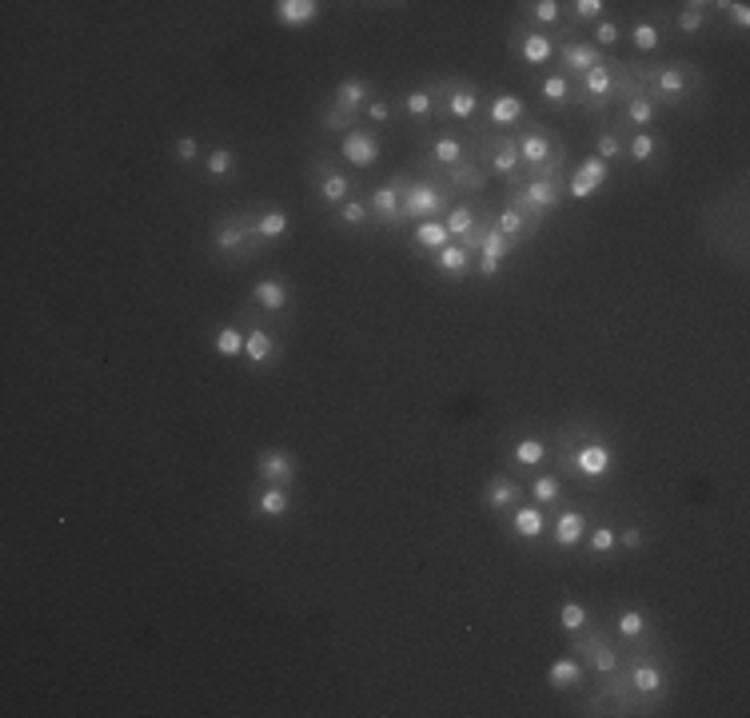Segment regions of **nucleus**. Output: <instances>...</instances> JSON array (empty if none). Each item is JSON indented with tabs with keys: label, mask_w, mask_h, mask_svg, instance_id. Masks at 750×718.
<instances>
[{
	"label": "nucleus",
	"mask_w": 750,
	"mask_h": 718,
	"mask_svg": "<svg viewBox=\"0 0 750 718\" xmlns=\"http://www.w3.org/2000/svg\"><path fill=\"white\" fill-rule=\"evenodd\" d=\"M511 256V244L491 228V220H487V228H483V240H479V252H475V276L479 280H491V276H499L503 272V260Z\"/></svg>",
	"instance_id": "b1692460"
},
{
	"label": "nucleus",
	"mask_w": 750,
	"mask_h": 718,
	"mask_svg": "<svg viewBox=\"0 0 750 718\" xmlns=\"http://www.w3.org/2000/svg\"><path fill=\"white\" fill-rule=\"evenodd\" d=\"M403 184H407V172H395L391 180H383L375 192H368V208H372V220L379 228L395 232L403 228Z\"/></svg>",
	"instance_id": "2eb2a0df"
},
{
	"label": "nucleus",
	"mask_w": 750,
	"mask_h": 718,
	"mask_svg": "<svg viewBox=\"0 0 750 718\" xmlns=\"http://www.w3.org/2000/svg\"><path fill=\"white\" fill-rule=\"evenodd\" d=\"M631 76L639 80V88L655 100V108H679L687 104L699 88H703V68L691 60H663V64H647V60H627Z\"/></svg>",
	"instance_id": "f257e3e1"
},
{
	"label": "nucleus",
	"mask_w": 750,
	"mask_h": 718,
	"mask_svg": "<svg viewBox=\"0 0 750 718\" xmlns=\"http://www.w3.org/2000/svg\"><path fill=\"white\" fill-rule=\"evenodd\" d=\"M623 675H627L631 691H635L643 703H651V707L659 711V703L667 699V667L659 663V655L639 651L635 659H627V663H623Z\"/></svg>",
	"instance_id": "9d476101"
},
{
	"label": "nucleus",
	"mask_w": 750,
	"mask_h": 718,
	"mask_svg": "<svg viewBox=\"0 0 750 718\" xmlns=\"http://www.w3.org/2000/svg\"><path fill=\"white\" fill-rule=\"evenodd\" d=\"M491 228H495V232H499V236H503L511 248L527 244V240L539 232V228H535V224H531V220H527V216H523L515 204H503V208L491 216Z\"/></svg>",
	"instance_id": "cd10ccee"
},
{
	"label": "nucleus",
	"mask_w": 750,
	"mask_h": 718,
	"mask_svg": "<svg viewBox=\"0 0 750 718\" xmlns=\"http://www.w3.org/2000/svg\"><path fill=\"white\" fill-rule=\"evenodd\" d=\"M336 160L340 156H332V152H320L312 164H308V184H312V192H316V200L324 204V208H340L344 200H352L356 196V184L336 168Z\"/></svg>",
	"instance_id": "6e6552de"
},
{
	"label": "nucleus",
	"mask_w": 750,
	"mask_h": 718,
	"mask_svg": "<svg viewBox=\"0 0 750 718\" xmlns=\"http://www.w3.org/2000/svg\"><path fill=\"white\" fill-rule=\"evenodd\" d=\"M563 8H571V28H579V24H599L607 12H611V4L607 0H571V4H563Z\"/></svg>",
	"instance_id": "3c124183"
},
{
	"label": "nucleus",
	"mask_w": 750,
	"mask_h": 718,
	"mask_svg": "<svg viewBox=\"0 0 750 718\" xmlns=\"http://www.w3.org/2000/svg\"><path fill=\"white\" fill-rule=\"evenodd\" d=\"M571 655L595 675V679H607V675H615L619 667H623V655H619V647H611L607 643V635H603V627H583L579 635H575V643H571Z\"/></svg>",
	"instance_id": "1a4fd4ad"
},
{
	"label": "nucleus",
	"mask_w": 750,
	"mask_h": 718,
	"mask_svg": "<svg viewBox=\"0 0 750 718\" xmlns=\"http://www.w3.org/2000/svg\"><path fill=\"white\" fill-rule=\"evenodd\" d=\"M427 264H431V268H435L443 280L459 284V280H467V276L475 272V252H471L467 244L451 240V244H443L439 252H431V256H427Z\"/></svg>",
	"instance_id": "6ab92c4d"
},
{
	"label": "nucleus",
	"mask_w": 750,
	"mask_h": 718,
	"mask_svg": "<svg viewBox=\"0 0 750 718\" xmlns=\"http://www.w3.org/2000/svg\"><path fill=\"white\" fill-rule=\"evenodd\" d=\"M523 491H527L531 503H539V507H559V503H563V475H555V471H535Z\"/></svg>",
	"instance_id": "c9c22d12"
},
{
	"label": "nucleus",
	"mask_w": 750,
	"mask_h": 718,
	"mask_svg": "<svg viewBox=\"0 0 750 718\" xmlns=\"http://www.w3.org/2000/svg\"><path fill=\"white\" fill-rule=\"evenodd\" d=\"M707 20H711V4H707V0H687V4H679V12H675V28H679L683 36H699V32L707 28Z\"/></svg>",
	"instance_id": "a19ab883"
},
{
	"label": "nucleus",
	"mask_w": 750,
	"mask_h": 718,
	"mask_svg": "<svg viewBox=\"0 0 750 718\" xmlns=\"http://www.w3.org/2000/svg\"><path fill=\"white\" fill-rule=\"evenodd\" d=\"M659 116H663V112L655 108V100H651L643 88L631 92V96L619 104V128H623V132H651Z\"/></svg>",
	"instance_id": "5701e85b"
},
{
	"label": "nucleus",
	"mask_w": 750,
	"mask_h": 718,
	"mask_svg": "<svg viewBox=\"0 0 750 718\" xmlns=\"http://www.w3.org/2000/svg\"><path fill=\"white\" fill-rule=\"evenodd\" d=\"M256 511L264 519H288V511H292V487H264L256 495Z\"/></svg>",
	"instance_id": "37998d69"
},
{
	"label": "nucleus",
	"mask_w": 750,
	"mask_h": 718,
	"mask_svg": "<svg viewBox=\"0 0 750 718\" xmlns=\"http://www.w3.org/2000/svg\"><path fill=\"white\" fill-rule=\"evenodd\" d=\"M467 156H471V144H467V140H463L459 132H431L423 164H431L435 172H447V168L463 164Z\"/></svg>",
	"instance_id": "a211bd4d"
},
{
	"label": "nucleus",
	"mask_w": 750,
	"mask_h": 718,
	"mask_svg": "<svg viewBox=\"0 0 750 718\" xmlns=\"http://www.w3.org/2000/svg\"><path fill=\"white\" fill-rule=\"evenodd\" d=\"M372 80L368 76H344L336 88H332V104L336 108H344V112H352V116H360L368 104H372Z\"/></svg>",
	"instance_id": "c85d7f7f"
},
{
	"label": "nucleus",
	"mask_w": 750,
	"mask_h": 718,
	"mask_svg": "<svg viewBox=\"0 0 750 718\" xmlns=\"http://www.w3.org/2000/svg\"><path fill=\"white\" fill-rule=\"evenodd\" d=\"M539 96H543V104L563 108V104H571V80H567L563 72H551V76L539 84Z\"/></svg>",
	"instance_id": "864d4df0"
},
{
	"label": "nucleus",
	"mask_w": 750,
	"mask_h": 718,
	"mask_svg": "<svg viewBox=\"0 0 750 718\" xmlns=\"http://www.w3.org/2000/svg\"><path fill=\"white\" fill-rule=\"evenodd\" d=\"M643 543H647V539H643L639 527H623V531H619V547H623V551H639Z\"/></svg>",
	"instance_id": "680f3d73"
},
{
	"label": "nucleus",
	"mask_w": 750,
	"mask_h": 718,
	"mask_svg": "<svg viewBox=\"0 0 750 718\" xmlns=\"http://www.w3.org/2000/svg\"><path fill=\"white\" fill-rule=\"evenodd\" d=\"M172 156H176V164H184V168L196 164V160H200V144H196V136H192V132L176 136V140H172Z\"/></svg>",
	"instance_id": "bf43d9fd"
},
{
	"label": "nucleus",
	"mask_w": 750,
	"mask_h": 718,
	"mask_svg": "<svg viewBox=\"0 0 750 718\" xmlns=\"http://www.w3.org/2000/svg\"><path fill=\"white\" fill-rule=\"evenodd\" d=\"M244 359H248V367H272L276 359H280V344L272 340V332L264 328V324H248V340H244Z\"/></svg>",
	"instance_id": "c756f323"
},
{
	"label": "nucleus",
	"mask_w": 750,
	"mask_h": 718,
	"mask_svg": "<svg viewBox=\"0 0 750 718\" xmlns=\"http://www.w3.org/2000/svg\"><path fill=\"white\" fill-rule=\"evenodd\" d=\"M515 148H519V176L507 180V188H515L527 176H563V168H567V148L559 144L555 128H547V124H527L515 136Z\"/></svg>",
	"instance_id": "7ed1b4c3"
},
{
	"label": "nucleus",
	"mask_w": 750,
	"mask_h": 718,
	"mask_svg": "<svg viewBox=\"0 0 750 718\" xmlns=\"http://www.w3.org/2000/svg\"><path fill=\"white\" fill-rule=\"evenodd\" d=\"M563 463L579 475V479H587V483H599V479H607L611 475V467H615V451H611V443H603V439H595V435H587V439H563Z\"/></svg>",
	"instance_id": "0eeeda50"
},
{
	"label": "nucleus",
	"mask_w": 750,
	"mask_h": 718,
	"mask_svg": "<svg viewBox=\"0 0 750 718\" xmlns=\"http://www.w3.org/2000/svg\"><path fill=\"white\" fill-rule=\"evenodd\" d=\"M587 547H591V555H615V547H619V531H615L611 523H599V527L587 531Z\"/></svg>",
	"instance_id": "6e6d98bb"
},
{
	"label": "nucleus",
	"mask_w": 750,
	"mask_h": 718,
	"mask_svg": "<svg viewBox=\"0 0 750 718\" xmlns=\"http://www.w3.org/2000/svg\"><path fill=\"white\" fill-rule=\"evenodd\" d=\"M655 156H659V136H655V132H631V136H627V160L651 164Z\"/></svg>",
	"instance_id": "603ef678"
},
{
	"label": "nucleus",
	"mask_w": 750,
	"mask_h": 718,
	"mask_svg": "<svg viewBox=\"0 0 750 718\" xmlns=\"http://www.w3.org/2000/svg\"><path fill=\"white\" fill-rule=\"evenodd\" d=\"M248 300H252L260 312H268V316H284V312L292 308V288H288V280H280V276H264V280L252 284Z\"/></svg>",
	"instance_id": "393cba45"
},
{
	"label": "nucleus",
	"mask_w": 750,
	"mask_h": 718,
	"mask_svg": "<svg viewBox=\"0 0 750 718\" xmlns=\"http://www.w3.org/2000/svg\"><path fill=\"white\" fill-rule=\"evenodd\" d=\"M435 108H439V80H427V84H419V88L403 92V100H399V112H403V116H411L415 124L435 120Z\"/></svg>",
	"instance_id": "bb28decb"
},
{
	"label": "nucleus",
	"mask_w": 750,
	"mask_h": 718,
	"mask_svg": "<svg viewBox=\"0 0 750 718\" xmlns=\"http://www.w3.org/2000/svg\"><path fill=\"white\" fill-rule=\"evenodd\" d=\"M244 340H248V332H244L240 324H224V328L212 336V348H216L220 359H240L244 356Z\"/></svg>",
	"instance_id": "49530a36"
},
{
	"label": "nucleus",
	"mask_w": 750,
	"mask_h": 718,
	"mask_svg": "<svg viewBox=\"0 0 750 718\" xmlns=\"http://www.w3.org/2000/svg\"><path fill=\"white\" fill-rule=\"evenodd\" d=\"M320 12H324L320 0H276L272 4L276 24H284V28H308L320 20Z\"/></svg>",
	"instance_id": "7c9ffc66"
},
{
	"label": "nucleus",
	"mask_w": 750,
	"mask_h": 718,
	"mask_svg": "<svg viewBox=\"0 0 750 718\" xmlns=\"http://www.w3.org/2000/svg\"><path fill=\"white\" fill-rule=\"evenodd\" d=\"M391 112H395V104H391L387 96H372V104L364 108V116H368L372 124H387V120H391Z\"/></svg>",
	"instance_id": "052dcab7"
},
{
	"label": "nucleus",
	"mask_w": 750,
	"mask_h": 718,
	"mask_svg": "<svg viewBox=\"0 0 750 718\" xmlns=\"http://www.w3.org/2000/svg\"><path fill=\"white\" fill-rule=\"evenodd\" d=\"M723 16V20H731L739 32H747L750 28V4L747 0H719V4H711V16Z\"/></svg>",
	"instance_id": "4d7b16f0"
},
{
	"label": "nucleus",
	"mask_w": 750,
	"mask_h": 718,
	"mask_svg": "<svg viewBox=\"0 0 750 718\" xmlns=\"http://www.w3.org/2000/svg\"><path fill=\"white\" fill-rule=\"evenodd\" d=\"M615 635L623 643H643L647 639V611L643 607H623L615 615Z\"/></svg>",
	"instance_id": "c03bdc74"
},
{
	"label": "nucleus",
	"mask_w": 750,
	"mask_h": 718,
	"mask_svg": "<svg viewBox=\"0 0 750 718\" xmlns=\"http://www.w3.org/2000/svg\"><path fill=\"white\" fill-rule=\"evenodd\" d=\"M379 152H383V144H379V136L372 128H352L348 136H340V152L336 156L344 164H352V168H372L379 160Z\"/></svg>",
	"instance_id": "412c9836"
},
{
	"label": "nucleus",
	"mask_w": 750,
	"mask_h": 718,
	"mask_svg": "<svg viewBox=\"0 0 750 718\" xmlns=\"http://www.w3.org/2000/svg\"><path fill=\"white\" fill-rule=\"evenodd\" d=\"M571 172H575V176H583L587 184L603 188V184H607V176H611V164H603V160L591 152V156H583V160H579V168H571Z\"/></svg>",
	"instance_id": "13d9d810"
},
{
	"label": "nucleus",
	"mask_w": 750,
	"mask_h": 718,
	"mask_svg": "<svg viewBox=\"0 0 750 718\" xmlns=\"http://www.w3.org/2000/svg\"><path fill=\"white\" fill-rule=\"evenodd\" d=\"M627 136H631V132H623L619 124L603 128V132L595 136V156H599L603 164H619V160H627Z\"/></svg>",
	"instance_id": "58836bf2"
},
{
	"label": "nucleus",
	"mask_w": 750,
	"mask_h": 718,
	"mask_svg": "<svg viewBox=\"0 0 750 718\" xmlns=\"http://www.w3.org/2000/svg\"><path fill=\"white\" fill-rule=\"evenodd\" d=\"M603 56H607V52H599V48H595L587 36H579V28H571V24H567V32L559 36V72H563L571 84H575L583 72H591Z\"/></svg>",
	"instance_id": "4468645a"
},
{
	"label": "nucleus",
	"mask_w": 750,
	"mask_h": 718,
	"mask_svg": "<svg viewBox=\"0 0 750 718\" xmlns=\"http://www.w3.org/2000/svg\"><path fill=\"white\" fill-rule=\"evenodd\" d=\"M563 200H567V176H527L515 188H507V204H515L535 228H543Z\"/></svg>",
	"instance_id": "39448f33"
},
{
	"label": "nucleus",
	"mask_w": 750,
	"mask_h": 718,
	"mask_svg": "<svg viewBox=\"0 0 750 718\" xmlns=\"http://www.w3.org/2000/svg\"><path fill=\"white\" fill-rule=\"evenodd\" d=\"M519 20H527L531 28H543V32H551V28H563V20H567V12H563V0H527V4H519Z\"/></svg>",
	"instance_id": "473e14b6"
},
{
	"label": "nucleus",
	"mask_w": 750,
	"mask_h": 718,
	"mask_svg": "<svg viewBox=\"0 0 750 718\" xmlns=\"http://www.w3.org/2000/svg\"><path fill=\"white\" fill-rule=\"evenodd\" d=\"M547 507H539V503H515L511 507V535L515 539H527V543H539L543 535H547Z\"/></svg>",
	"instance_id": "a878e982"
},
{
	"label": "nucleus",
	"mask_w": 750,
	"mask_h": 718,
	"mask_svg": "<svg viewBox=\"0 0 750 718\" xmlns=\"http://www.w3.org/2000/svg\"><path fill=\"white\" fill-rule=\"evenodd\" d=\"M268 244L256 236L252 228V212H232V216H220L212 224V252L232 260V264H244V260H256Z\"/></svg>",
	"instance_id": "423d86ee"
},
{
	"label": "nucleus",
	"mask_w": 750,
	"mask_h": 718,
	"mask_svg": "<svg viewBox=\"0 0 750 718\" xmlns=\"http://www.w3.org/2000/svg\"><path fill=\"white\" fill-rule=\"evenodd\" d=\"M623 40V20H615V16H603L599 24H595V36H591V44L599 48V52H611L615 44Z\"/></svg>",
	"instance_id": "5fc2aeb1"
},
{
	"label": "nucleus",
	"mask_w": 750,
	"mask_h": 718,
	"mask_svg": "<svg viewBox=\"0 0 750 718\" xmlns=\"http://www.w3.org/2000/svg\"><path fill=\"white\" fill-rule=\"evenodd\" d=\"M443 176V184L455 192V196H479L487 184H491V172L475 160V152L463 160V164H455V168H447V172H439Z\"/></svg>",
	"instance_id": "4be33fe9"
},
{
	"label": "nucleus",
	"mask_w": 750,
	"mask_h": 718,
	"mask_svg": "<svg viewBox=\"0 0 750 718\" xmlns=\"http://www.w3.org/2000/svg\"><path fill=\"white\" fill-rule=\"evenodd\" d=\"M320 128L328 132V136H348L352 128H360V116H352V112H344V108H336L332 100L320 108Z\"/></svg>",
	"instance_id": "de8ad7c7"
},
{
	"label": "nucleus",
	"mask_w": 750,
	"mask_h": 718,
	"mask_svg": "<svg viewBox=\"0 0 750 718\" xmlns=\"http://www.w3.org/2000/svg\"><path fill=\"white\" fill-rule=\"evenodd\" d=\"M523 499V487L511 479V475H503V471H495L491 479H487V487H483V503H487V511H507V507H515Z\"/></svg>",
	"instance_id": "2f4dec72"
},
{
	"label": "nucleus",
	"mask_w": 750,
	"mask_h": 718,
	"mask_svg": "<svg viewBox=\"0 0 750 718\" xmlns=\"http://www.w3.org/2000/svg\"><path fill=\"white\" fill-rule=\"evenodd\" d=\"M587 623H591L587 603H579V599H563V603H559V631H563V635H579Z\"/></svg>",
	"instance_id": "8fccbe9b"
},
{
	"label": "nucleus",
	"mask_w": 750,
	"mask_h": 718,
	"mask_svg": "<svg viewBox=\"0 0 750 718\" xmlns=\"http://www.w3.org/2000/svg\"><path fill=\"white\" fill-rule=\"evenodd\" d=\"M627 32H631V44L643 52V56H651V52H659L663 48V24L659 20H651V16H639V20H631V24H623Z\"/></svg>",
	"instance_id": "4c0bfd02"
},
{
	"label": "nucleus",
	"mask_w": 750,
	"mask_h": 718,
	"mask_svg": "<svg viewBox=\"0 0 750 718\" xmlns=\"http://www.w3.org/2000/svg\"><path fill=\"white\" fill-rule=\"evenodd\" d=\"M411 244L431 256V252H439L443 244H451V232H447L443 220H419V224L411 228Z\"/></svg>",
	"instance_id": "ea45409f"
},
{
	"label": "nucleus",
	"mask_w": 750,
	"mask_h": 718,
	"mask_svg": "<svg viewBox=\"0 0 750 718\" xmlns=\"http://www.w3.org/2000/svg\"><path fill=\"white\" fill-rule=\"evenodd\" d=\"M587 511L583 507H563L551 523H547V531H551V543H555V551H575L583 539H587Z\"/></svg>",
	"instance_id": "aec40b11"
},
{
	"label": "nucleus",
	"mask_w": 750,
	"mask_h": 718,
	"mask_svg": "<svg viewBox=\"0 0 750 718\" xmlns=\"http://www.w3.org/2000/svg\"><path fill=\"white\" fill-rule=\"evenodd\" d=\"M451 200H455V192L443 184V176L431 164H423V172L407 176V184H403V220H411V224H419V220H443L447 208H451Z\"/></svg>",
	"instance_id": "20e7f679"
},
{
	"label": "nucleus",
	"mask_w": 750,
	"mask_h": 718,
	"mask_svg": "<svg viewBox=\"0 0 750 718\" xmlns=\"http://www.w3.org/2000/svg\"><path fill=\"white\" fill-rule=\"evenodd\" d=\"M252 228H256V236L264 244H276V240H284L292 232V220H288L284 208H260V212H252Z\"/></svg>",
	"instance_id": "f704fd0d"
},
{
	"label": "nucleus",
	"mask_w": 750,
	"mask_h": 718,
	"mask_svg": "<svg viewBox=\"0 0 750 718\" xmlns=\"http://www.w3.org/2000/svg\"><path fill=\"white\" fill-rule=\"evenodd\" d=\"M483 112V96L471 80L463 76H443L439 80V108L435 120H475Z\"/></svg>",
	"instance_id": "ddd939ff"
},
{
	"label": "nucleus",
	"mask_w": 750,
	"mask_h": 718,
	"mask_svg": "<svg viewBox=\"0 0 750 718\" xmlns=\"http://www.w3.org/2000/svg\"><path fill=\"white\" fill-rule=\"evenodd\" d=\"M471 152H475V160H479L491 176H499L503 184L519 176V148H515V136H507V132H483V136L471 144Z\"/></svg>",
	"instance_id": "9b49d317"
},
{
	"label": "nucleus",
	"mask_w": 750,
	"mask_h": 718,
	"mask_svg": "<svg viewBox=\"0 0 750 718\" xmlns=\"http://www.w3.org/2000/svg\"><path fill=\"white\" fill-rule=\"evenodd\" d=\"M583 679H587V667H583L575 655H563V659H555V663L547 667V687L559 691V695H563V691H575Z\"/></svg>",
	"instance_id": "72a5a7b5"
},
{
	"label": "nucleus",
	"mask_w": 750,
	"mask_h": 718,
	"mask_svg": "<svg viewBox=\"0 0 750 718\" xmlns=\"http://www.w3.org/2000/svg\"><path fill=\"white\" fill-rule=\"evenodd\" d=\"M479 220H483V212H479V208H471V204H451V208H447V216H443V224H447L451 240H459V244H467V240H471V232L479 228Z\"/></svg>",
	"instance_id": "e433bc0d"
},
{
	"label": "nucleus",
	"mask_w": 750,
	"mask_h": 718,
	"mask_svg": "<svg viewBox=\"0 0 750 718\" xmlns=\"http://www.w3.org/2000/svg\"><path fill=\"white\" fill-rule=\"evenodd\" d=\"M232 172H236V152H232V148H224V144H220V148H212V152L204 156V176H208L212 184L228 180Z\"/></svg>",
	"instance_id": "09e8293b"
},
{
	"label": "nucleus",
	"mask_w": 750,
	"mask_h": 718,
	"mask_svg": "<svg viewBox=\"0 0 750 718\" xmlns=\"http://www.w3.org/2000/svg\"><path fill=\"white\" fill-rule=\"evenodd\" d=\"M507 48L527 64V68H547L559 52V36L555 32H543V28H531L527 20H515L511 24V40Z\"/></svg>",
	"instance_id": "f8f14e48"
},
{
	"label": "nucleus",
	"mask_w": 750,
	"mask_h": 718,
	"mask_svg": "<svg viewBox=\"0 0 750 718\" xmlns=\"http://www.w3.org/2000/svg\"><path fill=\"white\" fill-rule=\"evenodd\" d=\"M523 116H527V104H523V96H515V92H495V96L483 104L487 132H511V128L523 124Z\"/></svg>",
	"instance_id": "f3484780"
},
{
	"label": "nucleus",
	"mask_w": 750,
	"mask_h": 718,
	"mask_svg": "<svg viewBox=\"0 0 750 718\" xmlns=\"http://www.w3.org/2000/svg\"><path fill=\"white\" fill-rule=\"evenodd\" d=\"M256 479L264 487H292L296 483V455L288 447H264L256 455Z\"/></svg>",
	"instance_id": "dca6fc26"
},
{
	"label": "nucleus",
	"mask_w": 750,
	"mask_h": 718,
	"mask_svg": "<svg viewBox=\"0 0 750 718\" xmlns=\"http://www.w3.org/2000/svg\"><path fill=\"white\" fill-rule=\"evenodd\" d=\"M631 92H639V80L631 76L627 60H619L615 52H607L591 72H583L571 84V100L583 104L587 112H607L611 104H623Z\"/></svg>",
	"instance_id": "f03ea898"
},
{
	"label": "nucleus",
	"mask_w": 750,
	"mask_h": 718,
	"mask_svg": "<svg viewBox=\"0 0 750 718\" xmlns=\"http://www.w3.org/2000/svg\"><path fill=\"white\" fill-rule=\"evenodd\" d=\"M332 220H336V228H348V232H360V228H368L372 224V208H368V196L360 200V196H352V200H344L336 212H332Z\"/></svg>",
	"instance_id": "79ce46f5"
},
{
	"label": "nucleus",
	"mask_w": 750,
	"mask_h": 718,
	"mask_svg": "<svg viewBox=\"0 0 750 718\" xmlns=\"http://www.w3.org/2000/svg\"><path fill=\"white\" fill-rule=\"evenodd\" d=\"M511 463H515V467H523V471L543 467V463H547V443H543V439H535V435L519 439V443L511 447Z\"/></svg>",
	"instance_id": "a18cd8bd"
}]
</instances>
